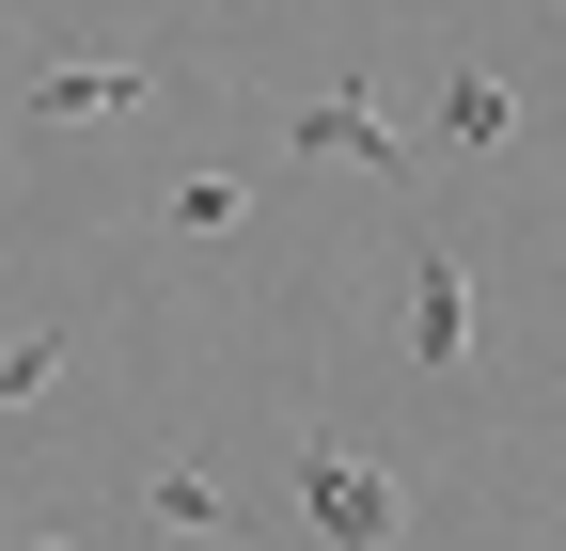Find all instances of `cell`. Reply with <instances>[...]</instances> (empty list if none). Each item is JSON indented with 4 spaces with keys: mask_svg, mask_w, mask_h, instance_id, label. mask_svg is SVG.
<instances>
[{
    "mask_svg": "<svg viewBox=\"0 0 566 551\" xmlns=\"http://www.w3.org/2000/svg\"><path fill=\"white\" fill-rule=\"evenodd\" d=\"M300 520H315L331 551H409V536H394V472H378L363 441H331V426L300 441Z\"/></svg>",
    "mask_w": 566,
    "mask_h": 551,
    "instance_id": "obj_2",
    "label": "cell"
},
{
    "mask_svg": "<svg viewBox=\"0 0 566 551\" xmlns=\"http://www.w3.org/2000/svg\"><path fill=\"white\" fill-rule=\"evenodd\" d=\"M394 284H409V363L457 378V363H472V252H457L441 221H409V237H394Z\"/></svg>",
    "mask_w": 566,
    "mask_h": 551,
    "instance_id": "obj_1",
    "label": "cell"
},
{
    "mask_svg": "<svg viewBox=\"0 0 566 551\" xmlns=\"http://www.w3.org/2000/svg\"><path fill=\"white\" fill-rule=\"evenodd\" d=\"M158 95H174V63H48L17 111L32 126H111V111H158Z\"/></svg>",
    "mask_w": 566,
    "mask_h": 551,
    "instance_id": "obj_3",
    "label": "cell"
},
{
    "mask_svg": "<svg viewBox=\"0 0 566 551\" xmlns=\"http://www.w3.org/2000/svg\"><path fill=\"white\" fill-rule=\"evenodd\" d=\"M300 158H346V174H394V189H409V126H394L378 95H315V111H300Z\"/></svg>",
    "mask_w": 566,
    "mask_h": 551,
    "instance_id": "obj_4",
    "label": "cell"
},
{
    "mask_svg": "<svg viewBox=\"0 0 566 551\" xmlns=\"http://www.w3.org/2000/svg\"><path fill=\"white\" fill-rule=\"evenodd\" d=\"M48 378H63V331H17V347H0V409H32Z\"/></svg>",
    "mask_w": 566,
    "mask_h": 551,
    "instance_id": "obj_8",
    "label": "cell"
},
{
    "mask_svg": "<svg viewBox=\"0 0 566 551\" xmlns=\"http://www.w3.org/2000/svg\"><path fill=\"white\" fill-rule=\"evenodd\" d=\"M424 126H441V158H504L520 143V95L488 80V63H441V111H424Z\"/></svg>",
    "mask_w": 566,
    "mask_h": 551,
    "instance_id": "obj_5",
    "label": "cell"
},
{
    "mask_svg": "<svg viewBox=\"0 0 566 551\" xmlns=\"http://www.w3.org/2000/svg\"><path fill=\"white\" fill-rule=\"evenodd\" d=\"M142 520H158V536H237V489H221V472H158Z\"/></svg>",
    "mask_w": 566,
    "mask_h": 551,
    "instance_id": "obj_6",
    "label": "cell"
},
{
    "mask_svg": "<svg viewBox=\"0 0 566 551\" xmlns=\"http://www.w3.org/2000/svg\"><path fill=\"white\" fill-rule=\"evenodd\" d=\"M252 221V189L237 174H189V189H158V237H237Z\"/></svg>",
    "mask_w": 566,
    "mask_h": 551,
    "instance_id": "obj_7",
    "label": "cell"
},
{
    "mask_svg": "<svg viewBox=\"0 0 566 551\" xmlns=\"http://www.w3.org/2000/svg\"><path fill=\"white\" fill-rule=\"evenodd\" d=\"M17 551H80V536H17Z\"/></svg>",
    "mask_w": 566,
    "mask_h": 551,
    "instance_id": "obj_9",
    "label": "cell"
}]
</instances>
